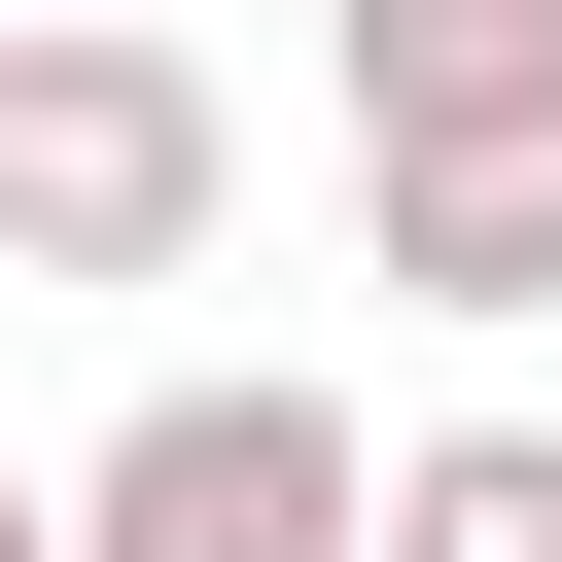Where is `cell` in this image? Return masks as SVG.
Segmentation results:
<instances>
[{
    "mask_svg": "<svg viewBox=\"0 0 562 562\" xmlns=\"http://www.w3.org/2000/svg\"><path fill=\"white\" fill-rule=\"evenodd\" d=\"M0 562H70V492H0Z\"/></svg>",
    "mask_w": 562,
    "mask_h": 562,
    "instance_id": "obj_6",
    "label": "cell"
},
{
    "mask_svg": "<svg viewBox=\"0 0 562 562\" xmlns=\"http://www.w3.org/2000/svg\"><path fill=\"white\" fill-rule=\"evenodd\" d=\"M351 281H386V316H562V105L351 140Z\"/></svg>",
    "mask_w": 562,
    "mask_h": 562,
    "instance_id": "obj_3",
    "label": "cell"
},
{
    "mask_svg": "<svg viewBox=\"0 0 562 562\" xmlns=\"http://www.w3.org/2000/svg\"><path fill=\"white\" fill-rule=\"evenodd\" d=\"M351 140H457V105H562V0H316Z\"/></svg>",
    "mask_w": 562,
    "mask_h": 562,
    "instance_id": "obj_4",
    "label": "cell"
},
{
    "mask_svg": "<svg viewBox=\"0 0 562 562\" xmlns=\"http://www.w3.org/2000/svg\"><path fill=\"white\" fill-rule=\"evenodd\" d=\"M386 562H562V422H386Z\"/></svg>",
    "mask_w": 562,
    "mask_h": 562,
    "instance_id": "obj_5",
    "label": "cell"
},
{
    "mask_svg": "<svg viewBox=\"0 0 562 562\" xmlns=\"http://www.w3.org/2000/svg\"><path fill=\"white\" fill-rule=\"evenodd\" d=\"M70 562H386V422L351 386H140L105 457H70Z\"/></svg>",
    "mask_w": 562,
    "mask_h": 562,
    "instance_id": "obj_2",
    "label": "cell"
},
{
    "mask_svg": "<svg viewBox=\"0 0 562 562\" xmlns=\"http://www.w3.org/2000/svg\"><path fill=\"white\" fill-rule=\"evenodd\" d=\"M246 105L176 0H0V281H211Z\"/></svg>",
    "mask_w": 562,
    "mask_h": 562,
    "instance_id": "obj_1",
    "label": "cell"
}]
</instances>
